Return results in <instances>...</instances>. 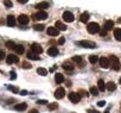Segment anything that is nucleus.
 <instances>
[{"label": "nucleus", "instance_id": "obj_1", "mask_svg": "<svg viewBox=\"0 0 121 113\" xmlns=\"http://www.w3.org/2000/svg\"><path fill=\"white\" fill-rule=\"evenodd\" d=\"M108 60H109V64H110L113 70H120V62H119V59L116 56L112 55Z\"/></svg>", "mask_w": 121, "mask_h": 113}, {"label": "nucleus", "instance_id": "obj_2", "mask_svg": "<svg viewBox=\"0 0 121 113\" xmlns=\"http://www.w3.org/2000/svg\"><path fill=\"white\" fill-rule=\"evenodd\" d=\"M76 44L78 46H82V48H88V49H94L96 48V43L91 42V41H80V42H76Z\"/></svg>", "mask_w": 121, "mask_h": 113}, {"label": "nucleus", "instance_id": "obj_3", "mask_svg": "<svg viewBox=\"0 0 121 113\" xmlns=\"http://www.w3.org/2000/svg\"><path fill=\"white\" fill-rule=\"evenodd\" d=\"M87 30H88L89 33L94 35V33H96V32L100 31V26H99L97 23H89V24L87 25Z\"/></svg>", "mask_w": 121, "mask_h": 113}, {"label": "nucleus", "instance_id": "obj_4", "mask_svg": "<svg viewBox=\"0 0 121 113\" xmlns=\"http://www.w3.org/2000/svg\"><path fill=\"white\" fill-rule=\"evenodd\" d=\"M68 98H69V100H70L73 104H78V102H80V100H81V95H80L78 93H75V92L69 93Z\"/></svg>", "mask_w": 121, "mask_h": 113}, {"label": "nucleus", "instance_id": "obj_5", "mask_svg": "<svg viewBox=\"0 0 121 113\" xmlns=\"http://www.w3.org/2000/svg\"><path fill=\"white\" fill-rule=\"evenodd\" d=\"M6 62L9 64H13V63H18L19 62V57L14 54H10L9 56H6Z\"/></svg>", "mask_w": 121, "mask_h": 113}, {"label": "nucleus", "instance_id": "obj_6", "mask_svg": "<svg viewBox=\"0 0 121 113\" xmlns=\"http://www.w3.org/2000/svg\"><path fill=\"white\" fill-rule=\"evenodd\" d=\"M63 19H64V22L73 23V22L75 20V17H74V14H73L70 11H65V12L63 13Z\"/></svg>", "mask_w": 121, "mask_h": 113}, {"label": "nucleus", "instance_id": "obj_7", "mask_svg": "<svg viewBox=\"0 0 121 113\" xmlns=\"http://www.w3.org/2000/svg\"><path fill=\"white\" fill-rule=\"evenodd\" d=\"M64 95H65V90H64V88H62V87H58V88L55 90V98H56V99H63Z\"/></svg>", "mask_w": 121, "mask_h": 113}, {"label": "nucleus", "instance_id": "obj_8", "mask_svg": "<svg viewBox=\"0 0 121 113\" xmlns=\"http://www.w3.org/2000/svg\"><path fill=\"white\" fill-rule=\"evenodd\" d=\"M46 18H48V13L45 11H39L38 13H36L33 16V19H36V20H45Z\"/></svg>", "mask_w": 121, "mask_h": 113}, {"label": "nucleus", "instance_id": "obj_9", "mask_svg": "<svg viewBox=\"0 0 121 113\" xmlns=\"http://www.w3.org/2000/svg\"><path fill=\"white\" fill-rule=\"evenodd\" d=\"M31 51L32 52H35V54H37V55H39V54H42L43 52V48L39 45V44H37V43H33V44H31Z\"/></svg>", "mask_w": 121, "mask_h": 113}, {"label": "nucleus", "instance_id": "obj_10", "mask_svg": "<svg viewBox=\"0 0 121 113\" xmlns=\"http://www.w3.org/2000/svg\"><path fill=\"white\" fill-rule=\"evenodd\" d=\"M18 22H19V24H22V25H27L29 22H30V18H29L26 14H20V16L18 17Z\"/></svg>", "mask_w": 121, "mask_h": 113}, {"label": "nucleus", "instance_id": "obj_11", "mask_svg": "<svg viewBox=\"0 0 121 113\" xmlns=\"http://www.w3.org/2000/svg\"><path fill=\"white\" fill-rule=\"evenodd\" d=\"M100 66H101V68H103V69H107V68H109V60L108 59H106V57H101L100 59Z\"/></svg>", "mask_w": 121, "mask_h": 113}, {"label": "nucleus", "instance_id": "obj_12", "mask_svg": "<svg viewBox=\"0 0 121 113\" xmlns=\"http://www.w3.org/2000/svg\"><path fill=\"white\" fill-rule=\"evenodd\" d=\"M46 32H48V35H50V36H57L59 31H58L55 26H49V27L46 29Z\"/></svg>", "mask_w": 121, "mask_h": 113}, {"label": "nucleus", "instance_id": "obj_13", "mask_svg": "<svg viewBox=\"0 0 121 113\" xmlns=\"http://www.w3.org/2000/svg\"><path fill=\"white\" fill-rule=\"evenodd\" d=\"M48 55L49 56H57L58 55V48L57 46H50L48 49Z\"/></svg>", "mask_w": 121, "mask_h": 113}, {"label": "nucleus", "instance_id": "obj_14", "mask_svg": "<svg viewBox=\"0 0 121 113\" xmlns=\"http://www.w3.org/2000/svg\"><path fill=\"white\" fill-rule=\"evenodd\" d=\"M36 9L39 10V11H43V10H45V9H49V3L42 1V3H39V4L36 5Z\"/></svg>", "mask_w": 121, "mask_h": 113}, {"label": "nucleus", "instance_id": "obj_15", "mask_svg": "<svg viewBox=\"0 0 121 113\" xmlns=\"http://www.w3.org/2000/svg\"><path fill=\"white\" fill-rule=\"evenodd\" d=\"M55 27L58 30V31H65L67 30V25H64L62 22H56V24H55Z\"/></svg>", "mask_w": 121, "mask_h": 113}, {"label": "nucleus", "instance_id": "obj_16", "mask_svg": "<svg viewBox=\"0 0 121 113\" xmlns=\"http://www.w3.org/2000/svg\"><path fill=\"white\" fill-rule=\"evenodd\" d=\"M27 59H29V60H33V61H38V60H40L39 56H38L37 54L32 52V51H29V52H27Z\"/></svg>", "mask_w": 121, "mask_h": 113}, {"label": "nucleus", "instance_id": "obj_17", "mask_svg": "<svg viewBox=\"0 0 121 113\" xmlns=\"http://www.w3.org/2000/svg\"><path fill=\"white\" fill-rule=\"evenodd\" d=\"M113 27H114V22H113V20H107V22H104V25H103V29H104V30L109 31V30H112Z\"/></svg>", "mask_w": 121, "mask_h": 113}, {"label": "nucleus", "instance_id": "obj_18", "mask_svg": "<svg viewBox=\"0 0 121 113\" xmlns=\"http://www.w3.org/2000/svg\"><path fill=\"white\" fill-rule=\"evenodd\" d=\"M62 67H63V69H64V70H68V72H73V70H74V68H75L70 62H64V63L62 64Z\"/></svg>", "mask_w": 121, "mask_h": 113}, {"label": "nucleus", "instance_id": "obj_19", "mask_svg": "<svg viewBox=\"0 0 121 113\" xmlns=\"http://www.w3.org/2000/svg\"><path fill=\"white\" fill-rule=\"evenodd\" d=\"M113 35H114V37H115V39H116V41L121 42V29H120V27L115 29V30H114V32H113Z\"/></svg>", "mask_w": 121, "mask_h": 113}, {"label": "nucleus", "instance_id": "obj_20", "mask_svg": "<svg viewBox=\"0 0 121 113\" xmlns=\"http://www.w3.org/2000/svg\"><path fill=\"white\" fill-rule=\"evenodd\" d=\"M7 25H9V26H14V25H16V18H14L12 14L7 16Z\"/></svg>", "mask_w": 121, "mask_h": 113}, {"label": "nucleus", "instance_id": "obj_21", "mask_svg": "<svg viewBox=\"0 0 121 113\" xmlns=\"http://www.w3.org/2000/svg\"><path fill=\"white\" fill-rule=\"evenodd\" d=\"M55 81H56L57 83H62V82L64 81V76H63V74L57 73V74L55 75Z\"/></svg>", "mask_w": 121, "mask_h": 113}, {"label": "nucleus", "instance_id": "obj_22", "mask_svg": "<svg viewBox=\"0 0 121 113\" xmlns=\"http://www.w3.org/2000/svg\"><path fill=\"white\" fill-rule=\"evenodd\" d=\"M26 108H27V105H26L25 102H23V104H18V105L14 106V109H16V111H25Z\"/></svg>", "mask_w": 121, "mask_h": 113}, {"label": "nucleus", "instance_id": "obj_23", "mask_svg": "<svg viewBox=\"0 0 121 113\" xmlns=\"http://www.w3.org/2000/svg\"><path fill=\"white\" fill-rule=\"evenodd\" d=\"M97 88H99V90H101V92L106 90V83H104L103 80H99V81H97Z\"/></svg>", "mask_w": 121, "mask_h": 113}, {"label": "nucleus", "instance_id": "obj_24", "mask_svg": "<svg viewBox=\"0 0 121 113\" xmlns=\"http://www.w3.org/2000/svg\"><path fill=\"white\" fill-rule=\"evenodd\" d=\"M106 88H107L109 92H113V90L116 89V85H115L113 81H110V82H108V83L106 85Z\"/></svg>", "mask_w": 121, "mask_h": 113}, {"label": "nucleus", "instance_id": "obj_25", "mask_svg": "<svg viewBox=\"0 0 121 113\" xmlns=\"http://www.w3.org/2000/svg\"><path fill=\"white\" fill-rule=\"evenodd\" d=\"M89 17H90V16H89L88 12H83V13L81 14V22H82V23H87V22L89 20Z\"/></svg>", "mask_w": 121, "mask_h": 113}, {"label": "nucleus", "instance_id": "obj_26", "mask_svg": "<svg viewBox=\"0 0 121 113\" xmlns=\"http://www.w3.org/2000/svg\"><path fill=\"white\" fill-rule=\"evenodd\" d=\"M14 51H16V54L22 55V54L24 52V46H23V45H20V44H17V46L14 48Z\"/></svg>", "mask_w": 121, "mask_h": 113}, {"label": "nucleus", "instance_id": "obj_27", "mask_svg": "<svg viewBox=\"0 0 121 113\" xmlns=\"http://www.w3.org/2000/svg\"><path fill=\"white\" fill-rule=\"evenodd\" d=\"M6 46H7L9 49H11V50H14V48L17 46V44H16L13 41H7V42H6Z\"/></svg>", "mask_w": 121, "mask_h": 113}, {"label": "nucleus", "instance_id": "obj_28", "mask_svg": "<svg viewBox=\"0 0 121 113\" xmlns=\"http://www.w3.org/2000/svg\"><path fill=\"white\" fill-rule=\"evenodd\" d=\"M97 61H100V60H99V57H97L96 55H91V56H89V62H90V63L95 64Z\"/></svg>", "mask_w": 121, "mask_h": 113}, {"label": "nucleus", "instance_id": "obj_29", "mask_svg": "<svg viewBox=\"0 0 121 113\" xmlns=\"http://www.w3.org/2000/svg\"><path fill=\"white\" fill-rule=\"evenodd\" d=\"M37 73H38L39 75H42V76L48 75V70H46L45 68H38V69H37Z\"/></svg>", "mask_w": 121, "mask_h": 113}, {"label": "nucleus", "instance_id": "obj_30", "mask_svg": "<svg viewBox=\"0 0 121 113\" xmlns=\"http://www.w3.org/2000/svg\"><path fill=\"white\" fill-rule=\"evenodd\" d=\"M89 92H90V94H91V95H94V96L99 95V88H96V87H90Z\"/></svg>", "mask_w": 121, "mask_h": 113}, {"label": "nucleus", "instance_id": "obj_31", "mask_svg": "<svg viewBox=\"0 0 121 113\" xmlns=\"http://www.w3.org/2000/svg\"><path fill=\"white\" fill-rule=\"evenodd\" d=\"M44 25L43 24H36V25H33V29L36 30V31H43L44 30Z\"/></svg>", "mask_w": 121, "mask_h": 113}, {"label": "nucleus", "instance_id": "obj_32", "mask_svg": "<svg viewBox=\"0 0 121 113\" xmlns=\"http://www.w3.org/2000/svg\"><path fill=\"white\" fill-rule=\"evenodd\" d=\"M73 61L76 62L77 64H82V57H81V56H74V57H73Z\"/></svg>", "mask_w": 121, "mask_h": 113}, {"label": "nucleus", "instance_id": "obj_33", "mask_svg": "<svg viewBox=\"0 0 121 113\" xmlns=\"http://www.w3.org/2000/svg\"><path fill=\"white\" fill-rule=\"evenodd\" d=\"M57 108H58V104H56V102L49 104V109H50V111H55V109H57Z\"/></svg>", "mask_w": 121, "mask_h": 113}, {"label": "nucleus", "instance_id": "obj_34", "mask_svg": "<svg viewBox=\"0 0 121 113\" xmlns=\"http://www.w3.org/2000/svg\"><path fill=\"white\" fill-rule=\"evenodd\" d=\"M22 67L24 68V69H31V64L29 63V62H22Z\"/></svg>", "mask_w": 121, "mask_h": 113}, {"label": "nucleus", "instance_id": "obj_35", "mask_svg": "<svg viewBox=\"0 0 121 113\" xmlns=\"http://www.w3.org/2000/svg\"><path fill=\"white\" fill-rule=\"evenodd\" d=\"M4 5L6 7H12L13 6V3L11 1V0H4Z\"/></svg>", "mask_w": 121, "mask_h": 113}, {"label": "nucleus", "instance_id": "obj_36", "mask_svg": "<svg viewBox=\"0 0 121 113\" xmlns=\"http://www.w3.org/2000/svg\"><path fill=\"white\" fill-rule=\"evenodd\" d=\"M9 89H10V90H12L13 93H18V92H19V89H18L17 87H13V86H10V87H9Z\"/></svg>", "mask_w": 121, "mask_h": 113}, {"label": "nucleus", "instance_id": "obj_37", "mask_svg": "<svg viewBox=\"0 0 121 113\" xmlns=\"http://www.w3.org/2000/svg\"><path fill=\"white\" fill-rule=\"evenodd\" d=\"M5 57H6V55H5V51L0 50V61H3V60H4Z\"/></svg>", "mask_w": 121, "mask_h": 113}, {"label": "nucleus", "instance_id": "obj_38", "mask_svg": "<svg viewBox=\"0 0 121 113\" xmlns=\"http://www.w3.org/2000/svg\"><path fill=\"white\" fill-rule=\"evenodd\" d=\"M107 30H104V29H102V30H100V35L102 36V37H104V36H107Z\"/></svg>", "mask_w": 121, "mask_h": 113}, {"label": "nucleus", "instance_id": "obj_39", "mask_svg": "<svg viewBox=\"0 0 121 113\" xmlns=\"http://www.w3.org/2000/svg\"><path fill=\"white\" fill-rule=\"evenodd\" d=\"M37 104H39V105H46V104H49V102H48L46 100H38Z\"/></svg>", "mask_w": 121, "mask_h": 113}, {"label": "nucleus", "instance_id": "obj_40", "mask_svg": "<svg viewBox=\"0 0 121 113\" xmlns=\"http://www.w3.org/2000/svg\"><path fill=\"white\" fill-rule=\"evenodd\" d=\"M87 113H100L99 111H96V109H93V108H89L88 111H87Z\"/></svg>", "mask_w": 121, "mask_h": 113}, {"label": "nucleus", "instance_id": "obj_41", "mask_svg": "<svg viewBox=\"0 0 121 113\" xmlns=\"http://www.w3.org/2000/svg\"><path fill=\"white\" fill-rule=\"evenodd\" d=\"M64 42H65V38H64V37H60L59 41H58V44H63Z\"/></svg>", "mask_w": 121, "mask_h": 113}, {"label": "nucleus", "instance_id": "obj_42", "mask_svg": "<svg viewBox=\"0 0 121 113\" xmlns=\"http://www.w3.org/2000/svg\"><path fill=\"white\" fill-rule=\"evenodd\" d=\"M11 79H12V80H16V79H17V75H16L14 72H11Z\"/></svg>", "mask_w": 121, "mask_h": 113}, {"label": "nucleus", "instance_id": "obj_43", "mask_svg": "<svg viewBox=\"0 0 121 113\" xmlns=\"http://www.w3.org/2000/svg\"><path fill=\"white\" fill-rule=\"evenodd\" d=\"M80 93H81V95H82V96H87V95H88V93H87L86 90H83V89H81V90H80Z\"/></svg>", "mask_w": 121, "mask_h": 113}, {"label": "nucleus", "instance_id": "obj_44", "mask_svg": "<svg viewBox=\"0 0 121 113\" xmlns=\"http://www.w3.org/2000/svg\"><path fill=\"white\" fill-rule=\"evenodd\" d=\"M97 105H99L100 107H103V106L106 105V101H99V102H97Z\"/></svg>", "mask_w": 121, "mask_h": 113}, {"label": "nucleus", "instance_id": "obj_45", "mask_svg": "<svg viewBox=\"0 0 121 113\" xmlns=\"http://www.w3.org/2000/svg\"><path fill=\"white\" fill-rule=\"evenodd\" d=\"M17 1H18V3H20V4H26V3L29 1V0H17Z\"/></svg>", "mask_w": 121, "mask_h": 113}, {"label": "nucleus", "instance_id": "obj_46", "mask_svg": "<svg viewBox=\"0 0 121 113\" xmlns=\"http://www.w3.org/2000/svg\"><path fill=\"white\" fill-rule=\"evenodd\" d=\"M29 113H38V111L36 109V108H33V109H30V112Z\"/></svg>", "mask_w": 121, "mask_h": 113}, {"label": "nucleus", "instance_id": "obj_47", "mask_svg": "<svg viewBox=\"0 0 121 113\" xmlns=\"http://www.w3.org/2000/svg\"><path fill=\"white\" fill-rule=\"evenodd\" d=\"M20 94H22V95H25V94H27V92H26V90H22Z\"/></svg>", "mask_w": 121, "mask_h": 113}, {"label": "nucleus", "instance_id": "obj_48", "mask_svg": "<svg viewBox=\"0 0 121 113\" xmlns=\"http://www.w3.org/2000/svg\"><path fill=\"white\" fill-rule=\"evenodd\" d=\"M103 113H109V109H107L106 112H103Z\"/></svg>", "mask_w": 121, "mask_h": 113}, {"label": "nucleus", "instance_id": "obj_49", "mask_svg": "<svg viewBox=\"0 0 121 113\" xmlns=\"http://www.w3.org/2000/svg\"><path fill=\"white\" fill-rule=\"evenodd\" d=\"M119 82H120V85H121V77H120V80H119Z\"/></svg>", "mask_w": 121, "mask_h": 113}, {"label": "nucleus", "instance_id": "obj_50", "mask_svg": "<svg viewBox=\"0 0 121 113\" xmlns=\"http://www.w3.org/2000/svg\"><path fill=\"white\" fill-rule=\"evenodd\" d=\"M119 23H121V19H119Z\"/></svg>", "mask_w": 121, "mask_h": 113}]
</instances>
